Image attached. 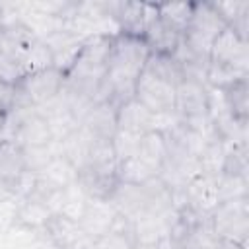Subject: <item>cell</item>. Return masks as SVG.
<instances>
[{
    "instance_id": "obj_13",
    "label": "cell",
    "mask_w": 249,
    "mask_h": 249,
    "mask_svg": "<svg viewBox=\"0 0 249 249\" xmlns=\"http://www.w3.org/2000/svg\"><path fill=\"white\" fill-rule=\"evenodd\" d=\"M154 113L144 107L138 99H130L117 109V130L146 134L152 130Z\"/></svg>"
},
{
    "instance_id": "obj_5",
    "label": "cell",
    "mask_w": 249,
    "mask_h": 249,
    "mask_svg": "<svg viewBox=\"0 0 249 249\" xmlns=\"http://www.w3.org/2000/svg\"><path fill=\"white\" fill-rule=\"evenodd\" d=\"M175 89L177 86L154 76L148 70H142L134 86V99H138L152 113L175 111Z\"/></svg>"
},
{
    "instance_id": "obj_18",
    "label": "cell",
    "mask_w": 249,
    "mask_h": 249,
    "mask_svg": "<svg viewBox=\"0 0 249 249\" xmlns=\"http://www.w3.org/2000/svg\"><path fill=\"white\" fill-rule=\"evenodd\" d=\"M181 37L183 35H179V33H175L173 29H169L165 23H161L160 21V18L146 29V33H144V41H146V45L150 47V51L152 53H158V54H173V51H175V47H177V43L181 41Z\"/></svg>"
},
{
    "instance_id": "obj_11",
    "label": "cell",
    "mask_w": 249,
    "mask_h": 249,
    "mask_svg": "<svg viewBox=\"0 0 249 249\" xmlns=\"http://www.w3.org/2000/svg\"><path fill=\"white\" fill-rule=\"evenodd\" d=\"M93 138H113L117 132V109L111 103H93L80 123Z\"/></svg>"
},
{
    "instance_id": "obj_12",
    "label": "cell",
    "mask_w": 249,
    "mask_h": 249,
    "mask_svg": "<svg viewBox=\"0 0 249 249\" xmlns=\"http://www.w3.org/2000/svg\"><path fill=\"white\" fill-rule=\"evenodd\" d=\"M43 230L47 231V237L53 241L56 249H72L74 245H78L82 239L88 237L80 222L70 220L62 214H53Z\"/></svg>"
},
{
    "instance_id": "obj_6",
    "label": "cell",
    "mask_w": 249,
    "mask_h": 249,
    "mask_svg": "<svg viewBox=\"0 0 249 249\" xmlns=\"http://www.w3.org/2000/svg\"><path fill=\"white\" fill-rule=\"evenodd\" d=\"M119 33L144 37L146 29L158 19V4L154 2H117L113 16Z\"/></svg>"
},
{
    "instance_id": "obj_25",
    "label": "cell",
    "mask_w": 249,
    "mask_h": 249,
    "mask_svg": "<svg viewBox=\"0 0 249 249\" xmlns=\"http://www.w3.org/2000/svg\"><path fill=\"white\" fill-rule=\"evenodd\" d=\"M216 193H218V204L224 200L247 196V179L220 173L216 175Z\"/></svg>"
},
{
    "instance_id": "obj_24",
    "label": "cell",
    "mask_w": 249,
    "mask_h": 249,
    "mask_svg": "<svg viewBox=\"0 0 249 249\" xmlns=\"http://www.w3.org/2000/svg\"><path fill=\"white\" fill-rule=\"evenodd\" d=\"M249 72H241L237 68L231 66H224V64H216V62H208L206 68V86L210 88H218V89H226L231 84L247 78Z\"/></svg>"
},
{
    "instance_id": "obj_17",
    "label": "cell",
    "mask_w": 249,
    "mask_h": 249,
    "mask_svg": "<svg viewBox=\"0 0 249 249\" xmlns=\"http://www.w3.org/2000/svg\"><path fill=\"white\" fill-rule=\"evenodd\" d=\"M25 171V154L23 148L12 140L0 142V181L14 183Z\"/></svg>"
},
{
    "instance_id": "obj_20",
    "label": "cell",
    "mask_w": 249,
    "mask_h": 249,
    "mask_svg": "<svg viewBox=\"0 0 249 249\" xmlns=\"http://www.w3.org/2000/svg\"><path fill=\"white\" fill-rule=\"evenodd\" d=\"M144 70L152 72L154 76H158V78H161V80H165V82H169V84H173V86H179V84L185 80L181 66L177 64V60H175L171 54L150 53Z\"/></svg>"
},
{
    "instance_id": "obj_30",
    "label": "cell",
    "mask_w": 249,
    "mask_h": 249,
    "mask_svg": "<svg viewBox=\"0 0 249 249\" xmlns=\"http://www.w3.org/2000/svg\"><path fill=\"white\" fill-rule=\"evenodd\" d=\"M6 115H8V113H6V111L0 107V134H2V130H4V124H6Z\"/></svg>"
},
{
    "instance_id": "obj_16",
    "label": "cell",
    "mask_w": 249,
    "mask_h": 249,
    "mask_svg": "<svg viewBox=\"0 0 249 249\" xmlns=\"http://www.w3.org/2000/svg\"><path fill=\"white\" fill-rule=\"evenodd\" d=\"M136 158L142 160L152 171L160 173V169L163 167L165 160H167V142L165 136L158 130H150L146 134H142L140 138V146L136 152Z\"/></svg>"
},
{
    "instance_id": "obj_7",
    "label": "cell",
    "mask_w": 249,
    "mask_h": 249,
    "mask_svg": "<svg viewBox=\"0 0 249 249\" xmlns=\"http://www.w3.org/2000/svg\"><path fill=\"white\" fill-rule=\"evenodd\" d=\"M208 62H216V64L237 68L241 72H249V41L241 39L233 29L226 27L212 43Z\"/></svg>"
},
{
    "instance_id": "obj_28",
    "label": "cell",
    "mask_w": 249,
    "mask_h": 249,
    "mask_svg": "<svg viewBox=\"0 0 249 249\" xmlns=\"http://www.w3.org/2000/svg\"><path fill=\"white\" fill-rule=\"evenodd\" d=\"M14 99H16V86H14V84L0 82V107H2L6 113L12 111Z\"/></svg>"
},
{
    "instance_id": "obj_29",
    "label": "cell",
    "mask_w": 249,
    "mask_h": 249,
    "mask_svg": "<svg viewBox=\"0 0 249 249\" xmlns=\"http://www.w3.org/2000/svg\"><path fill=\"white\" fill-rule=\"evenodd\" d=\"M152 247H154V249H181V245H179L169 233H165L163 237H160Z\"/></svg>"
},
{
    "instance_id": "obj_8",
    "label": "cell",
    "mask_w": 249,
    "mask_h": 249,
    "mask_svg": "<svg viewBox=\"0 0 249 249\" xmlns=\"http://www.w3.org/2000/svg\"><path fill=\"white\" fill-rule=\"evenodd\" d=\"M35 39H37V35L25 21H16L10 25H4L0 31V53L6 54L10 60H14L21 68V60Z\"/></svg>"
},
{
    "instance_id": "obj_2",
    "label": "cell",
    "mask_w": 249,
    "mask_h": 249,
    "mask_svg": "<svg viewBox=\"0 0 249 249\" xmlns=\"http://www.w3.org/2000/svg\"><path fill=\"white\" fill-rule=\"evenodd\" d=\"M210 224H212L214 233L224 243H233V245L245 249L247 247V233H249L247 196L220 202L210 212Z\"/></svg>"
},
{
    "instance_id": "obj_15",
    "label": "cell",
    "mask_w": 249,
    "mask_h": 249,
    "mask_svg": "<svg viewBox=\"0 0 249 249\" xmlns=\"http://www.w3.org/2000/svg\"><path fill=\"white\" fill-rule=\"evenodd\" d=\"M53 210L49 208L47 200L39 198V196H27L23 200L18 202V210H16V218L14 222L25 226V228H33V230H43L47 226V222L51 220Z\"/></svg>"
},
{
    "instance_id": "obj_31",
    "label": "cell",
    "mask_w": 249,
    "mask_h": 249,
    "mask_svg": "<svg viewBox=\"0 0 249 249\" xmlns=\"http://www.w3.org/2000/svg\"><path fill=\"white\" fill-rule=\"evenodd\" d=\"M0 31H2V21H0Z\"/></svg>"
},
{
    "instance_id": "obj_23",
    "label": "cell",
    "mask_w": 249,
    "mask_h": 249,
    "mask_svg": "<svg viewBox=\"0 0 249 249\" xmlns=\"http://www.w3.org/2000/svg\"><path fill=\"white\" fill-rule=\"evenodd\" d=\"M51 66H53V53L47 47V43L37 37L31 43V47L27 49V53H25V56L21 60V72L25 76L29 72H37V70L51 68Z\"/></svg>"
},
{
    "instance_id": "obj_14",
    "label": "cell",
    "mask_w": 249,
    "mask_h": 249,
    "mask_svg": "<svg viewBox=\"0 0 249 249\" xmlns=\"http://www.w3.org/2000/svg\"><path fill=\"white\" fill-rule=\"evenodd\" d=\"M212 8L220 14L230 29H233L241 39L249 41V2L247 0H224L212 2Z\"/></svg>"
},
{
    "instance_id": "obj_27",
    "label": "cell",
    "mask_w": 249,
    "mask_h": 249,
    "mask_svg": "<svg viewBox=\"0 0 249 249\" xmlns=\"http://www.w3.org/2000/svg\"><path fill=\"white\" fill-rule=\"evenodd\" d=\"M21 78H23L21 68H19L14 60H10L6 54H2V53H0V82L14 84V86H16Z\"/></svg>"
},
{
    "instance_id": "obj_3",
    "label": "cell",
    "mask_w": 249,
    "mask_h": 249,
    "mask_svg": "<svg viewBox=\"0 0 249 249\" xmlns=\"http://www.w3.org/2000/svg\"><path fill=\"white\" fill-rule=\"evenodd\" d=\"M175 113L179 115L181 123L193 130L208 126L210 119H208L206 84L185 78L175 89Z\"/></svg>"
},
{
    "instance_id": "obj_10",
    "label": "cell",
    "mask_w": 249,
    "mask_h": 249,
    "mask_svg": "<svg viewBox=\"0 0 249 249\" xmlns=\"http://www.w3.org/2000/svg\"><path fill=\"white\" fill-rule=\"evenodd\" d=\"M37 181L53 191H62L78 181V169L68 158H64L62 154H56L37 173Z\"/></svg>"
},
{
    "instance_id": "obj_21",
    "label": "cell",
    "mask_w": 249,
    "mask_h": 249,
    "mask_svg": "<svg viewBox=\"0 0 249 249\" xmlns=\"http://www.w3.org/2000/svg\"><path fill=\"white\" fill-rule=\"evenodd\" d=\"M158 173L152 171L142 160L134 158H126L121 160L117 163V179L119 183H126V185H144L148 183L152 177H156Z\"/></svg>"
},
{
    "instance_id": "obj_26",
    "label": "cell",
    "mask_w": 249,
    "mask_h": 249,
    "mask_svg": "<svg viewBox=\"0 0 249 249\" xmlns=\"http://www.w3.org/2000/svg\"><path fill=\"white\" fill-rule=\"evenodd\" d=\"M140 138H142V134L117 130L115 136L111 138L113 150H115V156H117V161L126 160V158H134L136 152H138V146H140Z\"/></svg>"
},
{
    "instance_id": "obj_1",
    "label": "cell",
    "mask_w": 249,
    "mask_h": 249,
    "mask_svg": "<svg viewBox=\"0 0 249 249\" xmlns=\"http://www.w3.org/2000/svg\"><path fill=\"white\" fill-rule=\"evenodd\" d=\"M226 27V21L212 8V2H193V14L183 33V41L198 58L208 60L212 43Z\"/></svg>"
},
{
    "instance_id": "obj_22",
    "label": "cell",
    "mask_w": 249,
    "mask_h": 249,
    "mask_svg": "<svg viewBox=\"0 0 249 249\" xmlns=\"http://www.w3.org/2000/svg\"><path fill=\"white\" fill-rule=\"evenodd\" d=\"M249 78V76H247ZM247 78L231 84L230 88L224 89V97L228 101V107L233 115L235 121L239 123H247V115H249V86H247Z\"/></svg>"
},
{
    "instance_id": "obj_19",
    "label": "cell",
    "mask_w": 249,
    "mask_h": 249,
    "mask_svg": "<svg viewBox=\"0 0 249 249\" xmlns=\"http://www.w3.org/2000/svg\"><path fill=\"white\" fill-rule=\"evenodd\" d=\"M193 14V2H165L158 4V18L175 33L183 35Z\"/></svg>"
},
{
    "instance_id": "obj_9",
    "label": "cell",
    "mask_w": 249,
    "mask_h": 249,
    "mask_svg": "<svg viewBox=\"0 0 249 249\" xmlns=\"http://www.w3.org/2000/svg\"><path fill=\"white\" fill-rule=\"evenodd\" d=\"M117 216H119V212L113 208V204L109 200H91L89 198L88 208L80 220V226L88 237L97 239L99 235L107 233L113 228Z\"/></svg>"
},
{
    "instance_id": "obj_4",
    "label": "cell",
    "mask_w": 249,
    "mask_h": 249,
    "mask_svg": "<svg viewBox=\"0 0 249 249\" xmlns=\"http://www.w3.org/2000/svg\"><path fill=\"white\" fill-rule=\"evenodd\" d=\"M62 86H64V74L60 70H56L54 66L43 68V70H37V72H29L16 84L19 93L33 107L45 105L51 99H54L60 93Z\"/></svg>"
}]
</instances>
